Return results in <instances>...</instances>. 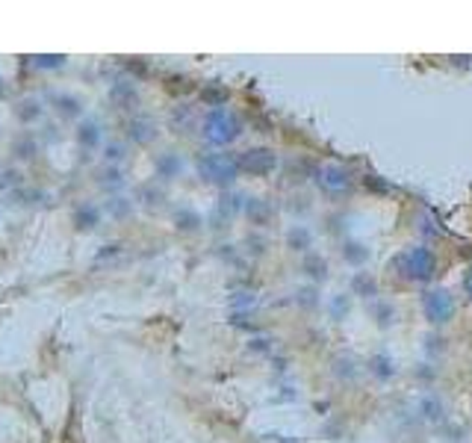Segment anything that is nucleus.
Returning <instances> with one entry per match:
<instances>
[{"label":"nucleus","instance_id":"f257e3e1","mask_svg":"<svg viewBox=\"0 0 472 443\" xmlns=\"http://www.w3.org/2000/svg\"><path fill=\"white\" fill-rule=\"evenodd\" d=\"M204 137L213 145H228L239 137V118L225 107H213L204 118Z\"/></svg>","mask_w":472,"mask_h":443},{"label":"nucleus","instance_id":"6e6552de","mask_svg":"<svg viewBox=\"0 0 472 443\" xmlns=\"http://www.w3.org/2000/svg\"><path fill=\"white\" fill-rule=\"evenodd\" d=\"M97 219H101V213H97V207L95 204H80L77 210H74V225H77L80 231H89L97 225Z\"/></svg>","mask_w":472,"mask_h":443},{"label":"nucleus","instance_id":"a211bd4d","mask_svg":"<svg viewBox=\"0 0 472 443\" xmlns=\"http://www.w3.org/2000/svg\"><path fill=\"white\" fill-rule=\"evenodd\" d=\"M354 287H357V290H366V293H375V284H372V281H366V278H357Z\"/></svg>","mask_w":472,"mask_h":443},{"label":"nucleus","instance_id":"9b49d317","mask_svg":"<svg viewBox=\"0 0 472 443\" xmlns=\"http://www.w3.org/2000/svg\"><path fill=\"white\" fill-rule=\"evenodd\" d=\"M18 116H21L24 121H33V118H39V116H42V107H39V101H24V104L18 107Z\"/></svg>","mask_w":472,"mask_h":443},{"label":"nucleus","instance_id":"20e7f679","mask_svg":"<svg viewBox=\"0 0 472 443\" xmlns=\"http://www.w3.org/2000/svg\"><path fill=\"white\" fill-rule=\"evenodd\" d=\"M422 307H425V316L431 322H446L455 311V302L446 290H431V293H425V299H422Z\"/></svg>","mask_w":472,"mask_h":443},{"label":"nucleus","instance_id":"4468645a","mask_svg":"<svg viewBox=\"0 0 472 443\" xmlns=\"http://www.w3.org/2000/svg\"><path fill=\"white\" fill-rule=\"evenodd\" d=\"M178 169H180L178 157H163V160H159V171H163V175H175Z\"/></svg>","mask_w":472,"mask_h":443},{"label":"nucleus","instance_id":"2eb2a0df","mask_svg":"<svg viewBox=\"0 0 472 443\" xmlns=\"http://www.w3.org/2000/svg\"><path fill=\"white\" fill-rule=\"evenodd\" d=\"M178 225H180L183 231H195V228H198V216L183 210V213H178Z\"/></svg>","mask_w":472,"mask_h":443},{"label":"nucleus","instance_id":"ddd939ff","mask_svg":"<svg viewBox=\"0 0 472 443\" xmlns=\"http://www.w3.org/2000/svg\"><path fill=\"white\" fill-rule=\"evenodd\" d=\"M62 63H65V56H62V54H47V56H36V65H39V68H59Z\"/></svg>","mask_w":472,"mask_h":443},{"label":"nucleus","instance_id":"aec40b11","mask_svg":"<svg viewBox=\"0 0 472 443\" xmlns=\"http://www.w3.org/2000/svg\"><path fill=\"white\" fill-rule=\"evenodd\" d=\"M345 254H349L352 261H363V257H366V251H357V245H349V251H345Z\"/></svg>","mask_w":472,"mask_h":443},{"label":"nucleus","instance_id":"9d476101","mask_svg":"<svg viewBox=\"0 0 472 443\" xmlns=\"http://www.w3.org/2000/svg\"><path fill=\"white\" fill-rule=\"evenodd\" d=\"M54 104L59 107V113H65V116H77L80 113V101L77 98H71V95H54Z\"/></svg>","mask_w":472,"mask_h":443},{"label":"nucleus","instance_id":"412c9836","mask_svg":"<svg viewBox=\"0 0 472 443\" xmlns=\"http://www.w3.org/2000/svg\"><path fill=\"white\" fill-rule=\"evenodd\" d=\"M109 207H113V213H116V216H124V213H127V210H130V207H127V204H118V199H116L113 204H109Z\"/></svg>","mask_w":472,"mask_h":443},{"label":"nucleus","instance_id":"f3484780","mask_svg":"<svg viewBox=\"0 0 472 443\" xmlns=\"http://www.w3.org/2000/svg\"><path fill=\"white\" fill-rule=\"evenodd\" d=\"M201 95H204V101H213L216 107H219V104L228 98V92H225V89H204Z\"/></svg>","mask_w":472,"mask_h":443},{"label":"nucleus","instance_id":"7ed1b4c3","mask_svg":"<svg viewBox=\"0 0 472 443\" xmlns=\"http://www.w3.org/2000/svg\"><path fill=\"white\" fill-rule=\"evenodd\" d=\"M198 171H201V178L210 180V183H219V187H230L236 180V160H230L228 154H207L198 160Z\"/></svg>","mask_w":472,"mask_h":443},{"label":"nucleus","instance_id":"39448f33","mask_svg":"<svg viewBox=\"0 0 472 443\" xmlns=\"http://www.w3.org/2000/svg\"><path fill=\"white\" fill-rule=\"evenodd\" d=\"M275 154L266 151V148H254V151H245L239 160H236V166H239L245 175H266V171L275 169Z\"/></svg>","mask_w":472,"mask_h":443},{"label":"nucleus","instance_id":"f03ea898","mask_svg":"<svg viewBox=\"0 0 472 443\" xmlns=\"http://www.w3.org/2000/svg\"><path fill=\"white\" fill-rule=\"evenodd\" d=\"M395 269H399V275L411 281H431L434 272H437V261H434V254L428 249L416 245V249L395 257Z\"/></svg>","mask_w":472,"mask_h":443},{"label":"nucleus","instance_id":"4be33fe9","mask_svg":"<svg viewBox=\"0 0 472 443\" xmlns=\"http://www.w3.org/2000/svg\"><path fill=\"white\" fill-rule=\"evenodd\" d=\"M464 290H466V295L472 299V266H469V272L464 275Z\"/></svg>","mask_w":472,"mask_h":443},{"label":"nucleus","instance_id":"6ab92c4d","mask_svg":"<svg viewBox=\"0 0 472 443\" xmlns=\"http://www.w3.org/2000/svg\"><path fill=\"white\" fill-rule=\"evenodd\" d=\"M121 154H124L121 145H109V148H107V157H109V160H121Z\"/></svg>","mask_w":472,"mask_h":443},{"label":"nucleus","instance_id":"dca6fc26","mask_svg":"<svg viewBox=\"0 0 472 443\" xmlns=\"http://www.w3.org/2000/svg\"><path fill=\"white\" fill-rule=\"evenodd\" d=\"M307 242H310V237H307V231H292L290 233V245H295V249H307Z\"/></svg>","mask_w":472,"mask_h":443},{"label":"nucleus","instance_id":"423d86ee","mask_svg":"<svg viewBox=\"0 0 472 443\" xmlns=\"http://www.w3.org/2000/svg\"><path fill=\"white\" fill-rule=\"evenodd\" d=\"M322 175H325V178H322V183H325V187L328 189H349L352 187V178H349V171H345V169H340V166H328L325 171H322Z\"/></svg>","mask_w":472,"mask_h":443},{"label":"nucleus","instance_id":"f8f14e48","mask_svg":"<svg viewBox=\"0 0 472 443\" xmlns=\"http://www.w3.org/2000/svg\"><path fill=\"white\" fill-rule=\"evenodd\" d=\"M36 154V139L33 137H27V139H18L15 142V157H21V160H30Z\"/></svg>","mask_w":472,"mask_h":443},{"label":"nucleus","instance_id":"0eeeda50","mask_svg":"<svg viewBox=\"0 0 472 443\" xmlns=\"http://www.w3.org/2000/svg\"><path fill=\"white\" fill-rule=\"evenodd\" d=\"M77 142L83 145V148H97L101 145V125L97 121H83V125L77 127Z\"/></svg>","mask_w":472,"mask_h":443},{"label":"nucleus","instance_id":"1a4fd4ad","mask_svg":"<svg viewBox=\"0 0 472 443\" xmlns=\"http://www.w3.org/2000/svg\"><path fill=\"white\" fill-rule=\"evenodd\" d=\"M130 137H133L136 142H151V139H154V125H151V121L136 118L133 125H130Z\"/></svg>","mask_w":472,"mask_h":443}]
</instances>
